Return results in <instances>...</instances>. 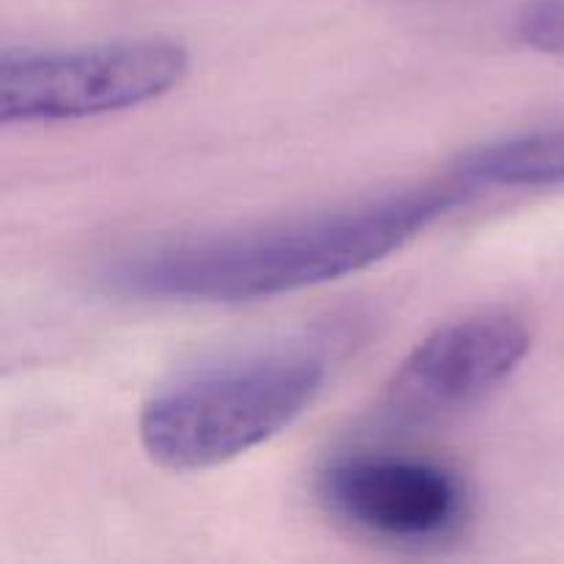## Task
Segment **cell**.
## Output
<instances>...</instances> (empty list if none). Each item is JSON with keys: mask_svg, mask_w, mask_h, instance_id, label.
<instances>
[{"mask_svg": "<svg viewBox=\"0 0 564 564\" xmlns=\"http://www.w3.org/2000/svg\"><path fill=\"white\" fill-rule=\"evenodd\" d=\"M328 361L312 347H270L163 386L138 416L143 452L165 471L218 468L284 433L312 408Z\"/></svg>", "mask_w": 564, "mask_h": 564, "instance_id": "cell-2", "label": "cell"}, {"mask_svg": "<svg viewBox=\"0 0 564 564\" xmlns=\"http://www.w3.org/2000/svg\"><path fill=\"white\" fill-rule=\"evenodd\" d=\"M460 185H419L345 207L169 242L113 264L124 295L180 303H251L339 281L416 240L463 204Z\"/></svg>", "mask_w": 564, "mask_h": 564, "instance_id": "cell-1", "label": "cell"}, {"mask_svg": "<svg viewBox=\"0 0 564 564\" xmlns=\"http://www.w3.org/2000/svg\"><path fill=\"white\" fill-rule=\"evenodd\" d=\"M532 350V330L505 308L474 312L430 330L391 375L383 411L391 422L430 424L477 405Z\"/></svg>", "mask_w": 564, "mask_h": 564, "instance_id": "cell-4", "label": "cell"}, {"mask_svg": "<svg viewBox=\"0 0 564 564\" xmlns=\"http://www.w3.org/2000/svg\"><path fill=\"white\" fill-rule=\"evenodd\" d=\"M319 494L341 521L397 543L444 538L466 510L455 474L394 455H352L330 463L319 477Z\"/></svg>", "mask_w": 564, "mask_h": 564, "instance_id": "cell-5", "label": "cell"}, {"mask_svg": "<svg viewBox=\"0 0 564 564\" xmlns=\"http://www.w3.org/2000/svg\"><path fill=\"white\" fill-rule=\"evenodd\" d=\"M455 174L471 187H564V119L477 143L457 158Z\"/></svg>", "mask_w": 564, "mask_h": 564, "instance_id": "cell-6", "label": "cell"}, {"mask_svg": "<svg viewBox=\"0 0 564 564\" xmlns=\"http://www.w3.org/2000/svg\"><path fill=\"white\" fill-rule=\"evenodd\" d=\"M516 33L529 50L564 55V0H529L516 17Z\"/></svg>", "mask_w": 564, "mask_h": 564, "instance_id": "cell-7", "label": "cell"}, {"mask_svg": "<svg viewBox=\"0 0 564 564\" xmlns=\"http://www.w3.org/2000/svg\"><path fill=\"white\" fill-rule=\"evenodd\" d=\"M187 72L191 53L171 39L3 47L0 121L53 124L121 113L174 91Z\"/></svg>", "mask_w": 564, "mask_h": 564, "instance_id": "cell-3", "label": "cell"}]
</instances>
